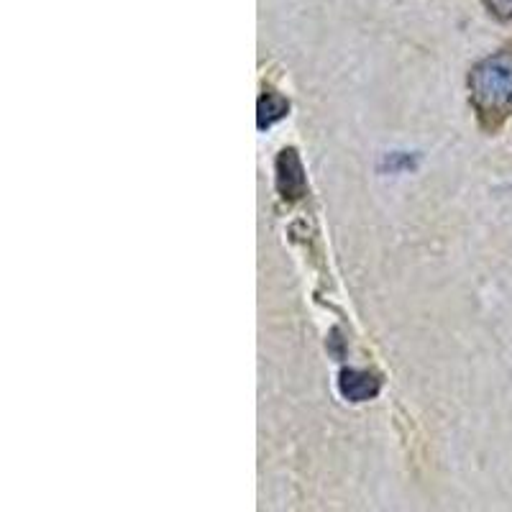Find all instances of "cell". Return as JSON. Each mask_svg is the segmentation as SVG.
Segmentation results:
<instances>
[{"label":"cell","mask_w":512,"mask_h":512,"mask_svg":"<svg viewBox=\"0 0 512 512\" xmlns=\"http://www.w3.org/2000/svg\"><path fill=\"white\" fill-rule=\"evenodd\" d=\"M338 390L351 402L374 400L379 392V377L367 369H344L338 379Z\"/></svg>","instance_id":"obj_3"},{"label":"cell","mask_w":512,"mask_h":512,"mask_svg":"<svg viewBox=\"0 0 512 512\" xmlns=\"http://www.w3.org/2000/svg\"><path fill=\"white\" fill-rule=\"evenodd\" d=\"M484 6L489 8L492 16L505 21V24H510L512 21V0H484Z\"/></svg>","instance_id":"obj_5"},{"label":"cell","mask_w":512,"mask_h":512,"mask_svg":"<svg viewBox=\"0 0 512 512\" xmlns=\"http://www.w3.org/2000/svg\"><path fill=\"white\" fill-rule=\"evenodd\" d=\"M287 111H290V103H287L280 93L267 90V93L259 98V128H267L272 126V123H277L280 118L287 116Z\"/></svg>","instance_id":"obj_4"},{"label":"cell","mask_w":512,"mask_h":512,"mask_svg":"<svg viewBox=\"0 0 512 512\" xmlns=\"http://www.w3.org/2000/svg\"><path fill=\"white\" fill-rule=\"evenodd\" d=\"M277 187H280L285 200H297L305 195L308 182H305L303 162H300L295 149H285L277 157Z\"/></svg>","instance_id":"obj_2"},{"label":"cell","mask_w":512,"mask_h":512,"mask_svg":"<svg viewBox=\"0 0 512 512\" xmlns=\"http://www.w3.org/2000/svg\"><path fill=\"white\" fill-rule=\"evenodd\" d=\"M469 100L479 123L497 131L512 113V52H495L469 72Z\"/></svg>","instance_id":"obj_1"}]
</instances>
